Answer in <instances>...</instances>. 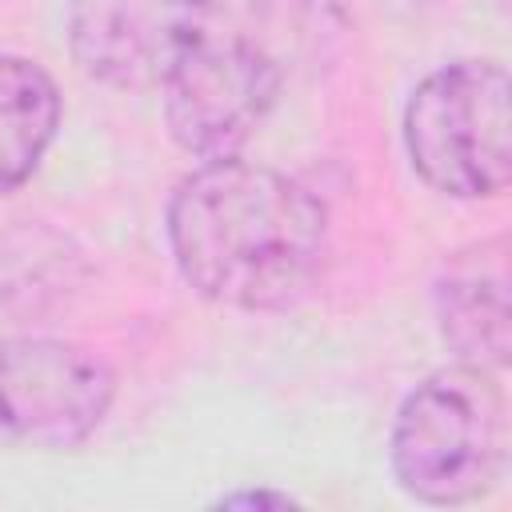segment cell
Here are the masks:
<instances>
[{
	"mask_svg": "<svg viewBox=\"0 0 512 512\" xmlns=\"http://www.w3.org/2000/svg\"><path fill=\"white\" fill-rule=\"evenodd\" d=\"M160 88L172 140L196 160H220L236 156L268 120L280 96V68L244 36L204 32Z\"/></svg>",
	"mask_w": 512,
	"mask_h": 512,
	"instance_id": "obj_5",
	"label": "cell"
},
{
	"mask_svg": "<svg viewBox=\"0 0 512 512\" xmlns=\"http://www.w3.org/2000/svg\"><path fill=\"white\" fill-rule=\"evenodd\" d=\"M164 236L184 284L224 308L292 304L324 260V204L292 176L236 156L204 160L168 196Z\"/></svg>",
	"mask_w": 512,
	"mask_h": 512,
	"instance_id": "obj_1",
	"label": "cell"
},
{
	"mask_svg": "<svg viewBox=\"0 0 512 512\" xmlns=\"http://www.w3.org/2000/svg\"><path fill=\"white\" fill-rule=\"evenodd\" d=\"M116 372L88 344L0 336V444L64 452L112 412Z\"/></svg>",
	"mask_w": 512,
	"mask_h": 512,
	"instance_id": "obj_4",
	"label": "cell"
},
{
	"mask_svg": "<svg viewBox=\"0 0 512 512\" xmlns=\"http://www.w3.org/2000/svg\"><path fill=\"white\" fill-rule=\"evenodd\" d=\"M412 172L452 196L488 200L512 180V84L500 60H452L428 72L400 120Z\"/></svg>",
	"mask_w": 512,
	"mask_h": 512,
	"instance_id": "obj_3",
	"label": "cell"
},
{
	"mask_svg": "<svg viewBox=\"0 0 512 512\" xmlns=\"http://www.w3.org/2000/svg\"><path fill=\"white\" fill-rule=\"evenodd\" d=\"M60 128V88L32 56L0 52V196L40 168Z\"/></svg>",
	"mask_w": 512,
	"mask_h": 512,
	"instance_id": "obj_8",
	"label": "cell"
},
{
	"mask_svg": "<svg viewBox=\"0 0 512 512\" xmlns=\"http://www.w3.org/2000/svg\"><path fill=\"white\" fill-rule=\"evenodd\" d=\"M432 312L440 340L456 352V360L500 372L512 352L508 240L488 236L456 248L436 272Z\"/></svg>",
	"mask_w": 512,
	"mask_h": 512,
	"instance_id": "obj_7",
	"label": "cell"
},
{
	"mask_svg": "<svg viewBox=\"0 0 512 512\" xmlns=\"http://www.w3.org/2000/svg\"><path fill=\"white\" fill-rule=\"evenodd\" d=\"M300 4H312V0H300Z\"/></svg>",
	"mask_w": 512,
	"mask_h": 512,
	"instance_id": "obj_10",
	"label": "cell"
},
{
	"mask_svg": "<svg viewBox=\"0 0 512 512\" xmlns=\"http://www.w3.org/2000/svg\"><path fill=\"white\" fill-rule=\"evenodd\" d=\"M216 504H220V508H292L296 500H292L288 492H268V488H260V492H228V496H220Z\"/></svg>",
	"mask_w": 512,
	"mask_h": 512,
	"instance_id": "obj_9",
	"label": "cell"
},
{
	"mask_svg": "<svg viewBox=\"0 0 512 512\" xmlns=\"http://www.w3.org/2000/svg\"><path fill=\"white\" fill-rule=\"evenodd\" d=\"M208 32V0H68V48L108 88H160Z\"/></svg>",
	"mask_w": 512,
	"mask_h": 512,
	"instance_id": "obj_6",
	"label": "cell"
},
{
	"mask_svg": "<svg viewBox=\"0 0 512 512\" xmlns=\"http://www.w3.org/2000/svg\"><path fill=\"white\" fill-rule=\"evenodd\" d=\"M396 484L420 504H472L488 496L508 460V408L496 372L448 364L428 372L396 408L388 432Z\"/></svg>",
	"mask_w": 512,
	"mask_h": 512,
	"instance_id": "obj_2",
	"label": "cell"
}]
</instances>
